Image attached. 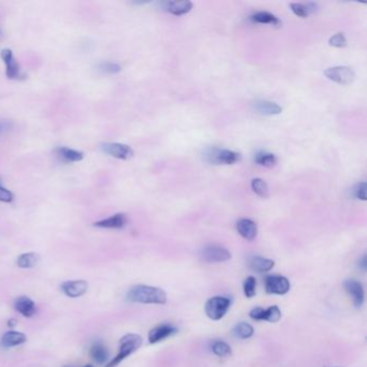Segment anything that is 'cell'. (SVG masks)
Listing matches in <instances>:
<instances>
[{
	"label": "cell",
	"mask_w": 367,
	"mask_h": 367,
	"mask_svg": "<svg viewBox=\"0 0 367 367\" xmlns=\"http://www.w3.org/2000/svg\"><path fill=\"white\" fill-rule=\"evenodd\" d=\"M249 315L251 319L256 321H267L270 323H276L281 319V311L278 306H270L267 309L256 307L252 309Z\"/></svg>",
	"instance_id": "obj_7"
},
{
	"label": "cell",
	"mask_w": 367,
	"mask_h": 367,
	"mask_svg": "<svg viewBox=\"0 0 367 367\" xmlns=\"http://www.w3.org/2000/svg\"><path fill=\"white\" fill-rule=\"evenodd\" d=\"M250 21L252 23H256V24H266L273 27H280L282 24L276 15L267 12V11H260V12L253 13L250 16Z\"/></svg>",
	"instance_id": "obj_18"
},
{
	"label": "cell",
	"mask_w": 367,
	"mask_h": 367,
	"mask_svg": "<svg viewBox=\"0 0 367 367\" xmlns=\"http://www.w3.org/2000/svg\"><path fill=\"white\" fill-rule=\"evenodd\" d=\"M55 153H56V155H59L64 160V162H67V163L80 162V160H82L84 157L83 152L74 150V149L67 148V146L56 148Z\"/></svg>",
	"instance_id": "obj_20"
},
{
	"label": "cell",
	"mask_w": 367,
	"mask_h": 367,
	"mask_svg": "<svg viewBox=\"0 0 367 367\" xmlns=\"http://www.w3.org/2000/svg\"><path fill=\"white\" fill-rule=\"evenodd\" d=\"M255 163L259 164L260 166L266 167V168H272L276 166L278 159L276 157V155H273L272 153H268V152H259L255 157H254Z\"/></svg>",
	"instance_id": "obj_26"
},
{
	"label": "cell",
	"mask_w": 367,
	"mask_h": 367,
	"mask_svg": "<svg viewBox=\"0 0 367 367\" xmlns=\"http://www.w3.org/2000/svg\"><path fill=\"white\" fill-rule=\"evenodd\" d=\"M237 232L245 239L253 240L258 235V225L250 219H240L236 224Z\"/></svg>",
	"instance_id": "obj_15"
},
{
	"label": "cell",
	"mask_w": 367,
	"mask_h": 367,
	"mask_svg": "<svg viewBox=\"0 0 367 367\" xmlns=\"http://www.w3.org/2000/svg\"><path fill=\"white\" fill-rule=\"evenodd\" d=\"M127 298L133 303L139 304L164 305L167 302V295L164 290L144 284L133 286L127 293Z\"/></svg>",
	"instance_id": "obj_1"
},
{
	"label": "cell",
	"mask_w": 367,
	"mask_h": 367,
	"mask_svg": "<svg viewBox=\"0 0 367 367\" xmlns=\"http://www.w3.org/2000/svg\"><path fill=\"white\" fill-rule=\"evenodd\" d=\"M99 69L101 71H104V72H107V74H117V72H120L121 71V67L116 64V63H111V62H107V63H104V64H101L99 66Z\"/></svg>",
	"instance_id": "obj_33"
},
{
	"label": "cell",
	"mask_w": 367,
	"mask_h": 367,
	"mask_svg": "<svg viewBox=\"0 0 367 367\" xmlns=\"http://www.w3.org/2000/svg\"><path fill=\"white\" fill-rule=\"evenodd\" d=\"M291 289L288 278L283 276H267L265 278V290L268 294L284 295Z\"/></svg>",
	"instance_id": "obj_6"
},
{
	"label": "cell",
	"mask_w": 367,
	"mask_h": 367,
	"mask_svg": "<svg viewBox=\"0 0 367 367\" xmlns=\"http://www.w3.org/2000/svg\"><path fill=\"white\" fill-rule=\"evenodd\" d=\"M16 323H17V321H16L15 319H11V320H9V321H8V325H9L10 327H13V326H15V325H16Z\"/></svg>",
	"instance_id": "obj_36"
},
{
	"label": "cell",
	"mask_w": 367,
	"mask_h": 367,
	"mask_svg": "<svg viewBox=\"0 0 367 367\" xmlns=\"http://www.w3.org/2000/svg\"><path fill=\"white\" fill-rule=\"evenodd\" d=\"M88 284L85 280H74L66 281L62 284V290L68 297L77 298L86 293Z\"/></svg>",
	"instance_id": "obj_12"
},
{
	"label": "cell",
	"mask_w": 367,
	"mask_h": 367,
	"mask_svg": "<svg viewBox=\"0 0 367 367\" xmlns=\"http://www.w3.org/2000/svg\"><path fill=\"white\" fill-rule=\"evenodd\" d=\"M366 189H367L366 182H360V183H358V185L355 186V188H354V190H353L354 196L357 197L358 199L366 200Z\"/></svg>",
	"instance_id": "obj_32"
},
{
	"label": "cell",
	"mask_w": 367,
	"mask_h": 367,
	"mask_svg": "<svg viewBox=\"0 0 367 367\" xmlns=\"http://www.w3.org/2000/svg\"><path fill=\"white\" fill-rule=\"evenodd\" d=\"M126 224H127V216H126V214L125 213H117V214L107 217V219L95 222L94 226L100 227V228L120 229V228H123Z\"/></svg>",
	"instance_id": "obj_14"
},
{
	"label": "cell",
	"mask_w": 367,
	"mask_h": 367,
	"mask_svg": "<svg viewBox=\"0 0 367 367\" xmlns=\"http://www.w3.org/2000/svg\"><path fill=\"white\" fill-rule=\"evenodd\" d=\"M324 75L331 81L342 85L352 83L355 79L354 70L348 66H336L327 68L324 71Z\"/></svg>",
	"instance_id": "obj_4"
},
{
	"label": "cell",
	"mask_w": 367,
	"mask_h": 367,
	"mask_svg": "<svg viewBox=\"0 0 367 367\" xmlns=\"http://www.w3.org/2000/svg\"><path fill=\"white\" fill-rule=\"evenodd\" d=\"M142 345V338L137 334H127L120 340V351L116 358H113L106 367H117L123 360H125L132 353L138 350Z\"/></svg>",
	"instance_id": "obj_2"
},
{
	"label": "cell",
	"mask_w": 367,
	"mask_h": 367,
	"mask_svg": "<svg viewBox=\"0 0 367 367\" xmlns=\"http://www.w3.org/2000/svg\"><path fill=\"white\" fill-rule=\"evenodd\" d=\"M209 162L213 164H224V165H233L242 159V156L238 152L232 150H219L214 149L212 152L209 153Z\"/></svg>",
	"instance_id": "obj_9"
},
{
	"label": "cell",
	"mask_w": 367,
	"mask_h": 367,
	"mask_svg": "<svg viewBox=\"0 0 367 367\" xmlns=\"http://www.w3.org/2000/svg\"><path fill=\"white\" fill-rule=\"evenodd\" d=\"M329 45L335 48H345L347 45V40L342 32H337L334 36H332L328 41Z\"/></svg>",
	"instance_id": "obj_31"
},
{
	"label": "cell",
	"mask_w": 367,
	"mask_h": 367,
	"mask_svg": "<svg viewBox=\"0 0 367 367\" xmlns=\"http://www.w3.org/2000/svg\"><path fill=\"white\" fill-rule=\"evenodd\" d=\"M14 308L16 311L26 318H31L36 314V305L27 296L17 297L14 302Z\"/></svg>",
	"instance_id": "obj_17"
},
{
	"label": "cell",
	"mask_w": 367,
	"mask_h": 367,
	"mask_svg": "<svg viewBox=\"0 0 367 367\" xmlns=\"http://www.w3.org/2000/svg\"><path fill=\"white\" fill-rule=\"evenodd\" d=\"M255 289H256V279L254 277H248L245 282H244V293L246 297L252 298L255 295Z\"/></svg>",
	"instance_id": "obj_30"
},
{
	"label": "cell",
	"mask_w": 367,
	"mask_h": 367,
	"mask_svg": "<svg viewBox=\"0 0 367 367\" xmlns=\"http://www.w3.org/2000/svg\"><path fill=\"white\" fill-rule=\"evenodd\" d=\"M89 354L91 359L98 364H104L108 360V355H109L107 348L102 345L101 342H95L90 348Z\"/></svg>",
	"instance_id": "obj_25"
},
{
	"label": "cell",
	"mask_w": 367,
	"mask_h": 367,
	"mask_svg": "<svg viewBox=\"0 0 367 367\" xmlns=\"http://www.w3.org/2000/svg\"><path fill=\"white\" fill-rule=\"evenodd\" d=\"M84 367H93V366H90V365H86V366H84Z\"/></svg>",
	"instance_id": "obj_38"
},
{
	"label": "cell",
	"mask_w": 367,
	"mask_h": 367,
	"mask_svg": "<svg viewBox=\"0 0 367 367\" xmlns=\"http://www.w3.org/2000/svg\"><path fill=\"white\" fill-rule=\"evenodd\" d=\"M290 8L292 10V12L302 19H306L308 15H310L316 11L317 5L314 3H308V4H298V3H293L290 5Z\"/></svg>",
	"instance_id": "obj_23"
},
{
	"label": "cell",
	"mask_w": 367,
	"mask_h": 367,
	"mask_svg": "<svg viewBox=\"0 0 367 367\" xmlns=\"http://www.w3.org/2000/svg\"><path fill=\"white\" fill-rule=\"evenodd\" d=\"M359 266L363 269V270H366V266H367V260H366V255H364L361 261L359 262Z\"/></svg>",
	"instance_id": "obj_35"
},
{
	"label": "cell",
	"mask_w": 367,
	"mask_h": 367,
	"mask_svg": "<svg viewBox=\"0 0 367 367\" xmlns=\"http://www.w3.org/2000/svg\"><path fill=\"white\" fill-rule=\"evenodd\" d=\"M273 266H274V262L272 260L262 258V256H254L250 261L251 269L258 272L269 271Z\"/></svg>",
	"instance_id": "obj_22"
},
{
	"label": "cell",
	"mask_w": 367,
	"mask_h": 367,
	"mask_svg": "<svg viewBox=\"0 0 367 367\" xmlns=\"http://www.w3.org/2000/svg\"><path fill=\"white\" fill-rule=\"evenodd\" d=\"M200 256L204 262L207 263H222L232 259L231 252L227 249L215 245L205 247L200 252Z\"/></svg>",
	"instance_id": "obj_5"
},
{
	"label": "cell",
	"mask_w": 367,
	"mask_h": 367,
	"mask_svg": "<svg viewBox=\"0 0 367 367\" xmlns=\"http://www.w3.org/2000/svg\"><path fill=\"white\" fill-rule=\"evenodd\" d=\"M254 334V329L249 323L240 322L234 328V335L240 339H248Z\"/></svg>",
	"instance_id": "obj_28"
},
{
	"label": "cell",
	"mask_w": 367,
	"mask_h": 367,
	"mask_svg": "<svg viewBox=\"0 0 367 367\" xmlns=\"http://www.w3.org/2000/svg\"><path fill=\"white\" fill-rule=\"evenodd\" d=\"M212 352L220 358H226L229 357V355H232L231 347H229L226 342L220 340L213 342Z\"/></svg>",
	"instance_id": "obj_29"
},
{
	"label": "cell",
	"mask_w": 367,
	"mask_h": 367,
	"mask_svg": "<svg viewBox=\"0 0 367 367\" xmlns=\"http://www.w3.org/2000/svg\"><path fill=\"white\" fill-rule=\"evenodd\" d=\"M26 340H27L26 335L23 334V333L16 331H9L3 336L2 341H0V345H2L3 348L8 349V348L23 345V343L26 342Z\"/></svg>",
	"instance_id": "obj_16"
},
{
	"label": "cell",
	"mask_w": 367,
	"mask_h": 367,
	"mask_svg": "<svg viewBox=\"0 0 367 367\" xmlns=\"http://www.w3.org/2000/svg\"><path fill=\"white\" fill-rule=\"evenodd\" d=\"M2 59L6 65V75L9 79L14 80L21 77L20 66L14 59V55L12 51L9 49H5L2 51Z\"/></svg>",
	"instance_id": "obj_13"
},
{
	"label": "cell",
	"mask_w": 367,
	"mask_h": 367,
	"mask_svg": "<svg viewBox=\"0 0 367 367\" xmlns=\"http://www.w3.org/2000/svg\"><path fill=\"white\" fill-rule=\"evenodd\" d=\"M2 131H3V127H2V124H0V133H2Z\"/></svg>",
	"instance_id": "obj_37"
},
{
	"label": "cell",
	"mask_w": 367,
	"mask_h": 367,
	"mask_svg": "<svg viewBox=\"0 0 367 367\" xmlns=\"http://www.w3.org/2000/svg\"><path fill=\"white\" fill-rule=\"evenodd\" d=\"M177 333H178V328L174 325L167 323L159 324L149 332L148 339L150 343H156L177 334Z\"/></svg>",
	"instance_id": "obj_10"
},
{
	"label": "cell",
	"mask_w": 367,
	"mask_h": 367,
	"mask_svg": "<svg viewBox=\"0 0 367 367\" xmlns=\"http://www.w3.org/2000/svg\"><path fill=\"white\" fill-rule=\"evenodd\" d=\"M343 286H345L348 294L352 297L354 306L357 308L361 307L364 303V289L362 283L354 279H348L343 282Z\"/></svg>",
	"instance_id": "obj_11"
},
{
	"label": "cell",
	"mask_w": 367,
	"mask_h": 367,
	"mask_svg": "<svg viewBox=\"0 0 367 367\" xmlns=\"http://www.w3.org/2000/svg\"><path fill=\"white\" fill-rule=\"evenodd\" d=\"M40 260L38 253L28 252V253L21 254L16 260V265L21 268H32L35 267Z\"/></svg>",
	"instance_id": "obj_24"
},
{
	"label": "cell",
	"mask_w": 367,
	"mask_h": 367,
	"mask_svg": "<svg viewBox=\"0 0 367 367\" xmlns=\"http://www.w3.org/2000/svg\"><path fill=\"white\" fill-rule=\"evenodd\" d=\"M192 8H193V4L191 2H169L166 7L168 12L176 16L185 15L189 13Z\"/></svg>",
	"instance_id": "obj_21"
},
{
	"label": "cell",
	"mask_w": 367,
	"mask_h": 367,
	"mask_svg": "<svg viewBox=\"0 0 367 367\" xmlns=\"http://www.w3.org/2000/svg\"><path fill=\"white\" fill-rule=\"evenodd\" d=\"M64 367H71V366H64Z\"/></svg>",
	"instance_id": "obj_39"
},
{
	"label": "cell",
	"mask_w": 367,
	"mask_h": 367,
	"mask_svg": "<svg viewBox=\"0 0 367 367\" xmlns=\"http://www.w3.org/2000/svg\"><path fill=\"white\" fill-rule=\"evenodd\" d=\"M101 149L105 153L119 159H129L134 156V150L127 144L119 142H106L101 144Z\"/></svg>",
	"instance_id": "obj_8"
},
{
	"label": "cell",
	"mask_w": 367,
	"mask_h": 367,
	"mask_svg": "<svg viewBox=\"0 0 367 367\" xmlns=\"http://www.w3.org/2000/svg\"><path fill=\"white\" fill-rule=\"evenodd\" d=\"M254 109L263 116H277L282 112V108L276 102L269 100H258L254 102Z\"/></svg>",
	"instance_id": "obj_19"
},
{
	"label": "cell",
	"mask_w": 367,
	"mask_h": 367,
	"mask_svg": "<svg viewBox=\"0 0 367 367\" xmlns=\"http://www.w3.org/2000/svg\"><path fill=\"white\" fill-rule=\"evenodd\" d=\"M14 198V195L12 192H10L9 190L0 187V201L3 203H11Z\"/></svg>",
	"instance_id": "obj_34"
},
{
	"label": "cell",
	"mask_w": 367,
	"mask_h": 367,
	"mask_svg": "<svg viewBox=\"0 0 367 367\" xmlns=\"http://www.w3.org/2000/svg\"><path fill=\"white\" fill-rule=\"evenodd\" d=\"M231 307V300L224 296H213L206 302L205 313L211 320H221Z\"/></svg>",
	"instance_id": "obj_3"
},
{
	"label": "cell",
	"mask_w": 367,
	"mask_h": 367,
	"mask_svg": "<svg viewBox=\"0 0 367 367\" xmlns=\"http://www.w3.org/2000/svg\"><path fill=\"white\" fill-rule=\"evenodd\" d=\"M251 188L253 190V192L258 195V196L262 198H266L269 195V189L267 183L264 181L263 179L255 178L251 181Z\"/></svg>",
	"instance_id": "obj_27"
}]
</instances>
